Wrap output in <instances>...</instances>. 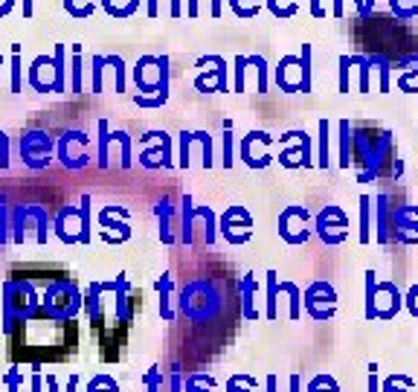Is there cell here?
<instances>
[{"label":"cell","instance_id":"30bf717a","mask_svg":"<svg viewBox=\"0 0 418 392\" xmlns=\"http://www.w3.org/2000/svg\"><path fill=\"white\" fill-rule=\"evenodd\" d=\"M212 73H198L195 76V88L201 93H212V90H227V61L221 56H209Z\"/></svg>","mask_w":418,"mask_h":392},{"label":"cell","instance_id":"9a60e30c","mask_svg":"<svg viewBox=\"0 0 418 392\" xmlns=\"http://www.w3.org/2000/svg\"><path fill=\"white\" fill-rule=\"evenodd\" d=\"M354 163V131L346 119L340 122V166L349 169Z\"/></svg>","mask_w":418,"mask_h":392},{"label":"cell","instance_id":"c3c4849f","mask_svg":"<svg viewBox=\"0 0 418 392\" xmlns=\"http://www.w3.org/2000/svg\"><path fill=\"white\" fill-rule=\"evenodd\" d=\"M76 384H79V375H70V381H67V389H64V392H76Z\"/></svg>","mask_w":418,"mask_h":392},{"label":"cell","instance_id":"bcb514c9","mask_svg":"<svg viewBox=\"0 0 418 392\" xmlns=\"http://www.w3.org/2000/svg\"><path fill=\"white\" fill-rule=\"evenodd\" d=\"M12 6H15V0H0V18H3V15H9V12H12Z\"/></svg>","mask_w":418,"mask_h":392},{"label":"cell","instance_id":"7bdbcfd3","mask_svg":"<svg viewBox=\"0 0 418 392\" xmlns=\"http://www.w3.org/2000/svg\"><path fill=\"white\" fill-rule=\"evenodd\" d=\"M369 392H378V366H369Z\"/></svg>","mask_w":418,"mask_h":392},{"label":"cell","instance_id":"e0dca14e","mask_svg":"<svg viewBox=\"0 0 418 392\" xmlns=\"http://www.w3.org/2000/svg\"><path fill=\"white\" fill-rule=\"evenodd\" d=\"M102 6L110 18H128L140 9V0H102Z\"/></svg>","mask_w":418,"mask_h":392},{"label":"cell","instance_id":"8fae6325","mask_svg":"<svg viewBox=\"0 0 418 392\" xmlns=\"http://www.w3.org/2000/svg\"><path fill=\"white\" fill-rule=\"evenodd\" d=\"M244 230V232H253V218L241 210V206H232V210H227V215L221 218V230H224V238L230 244H244V238L238 236L236 230Z\"/></svg>","mask_w":418,"mask_h":392},{"label":"cell","instance_id":"b9f144b4","mask_svg":"<svg viewBox=\"0 0 418 392\" xmlns=\"http://www.w3.org/2000/svg\"><path fill=\"white\" fill-rule=\"evenodd\" d=\"M169 392H183V375L180 372H171V378H169Z\"/></svg>","mask_w":418,"mask_h":392},{"label":"cell","instance_id":"603a6c76","mask_svg":"<svg viewBox=\"0 0 418 392\" xmlns=\"http://www.w3.org/2000/svg\"><path fill=\"white\" fill-rule=\"evenodd\" d=\"M279 291H285L291 297V320H299L302 317V291L297 285H291V282H279Z\"/></svg>","mask_w":418,"mask_h":392},{"label":"cell","instance_id":"4dcf8cb0","mask_svg":"<svg viewBox=\"0 0 418 392\" xmlns=\"http://www.w3.org/2000/svg\"><path fill=\"white\" fill-rule=\"evenodd\" d=\"M302 93H311V47L302 44Z\"/></svg>","mask_w":418,"mask_h":392},{"label":"cell","instance_id":"9f6ffc18","mask_svg":"<svg viewBox=\"0 0 418 392\" xmlns=\"http://www.w3.org/2000/svg\"><path fill=\"white\" fill-rule=\"evenodd\" d=\"M23 15H32V0H23Z\"/></svg>","mask_w":418,"mask_h":392},{"label":"cell","instance_id":"11a10c76","mask_svg":"<svg viewBox=\"0 0 418 392\" xmlns=\"http://www.w3.org/2000/svg\"><path fill=\"white\" fill-rule=\"evenodd\" d=\"M221 15V0H212V18Z\"/></svg>","mask_w":418,"mask_h":392},{"label":"cell","instance_id":"6f0895ef","mask_svg":"<svg viewBox=\"0 0 418 392\" xmlns=\"http://www.w3.org/2000/svg\"><path fill=\"white\" fill-rule=\"evenodd\" d=\"M0 67H3V58H0Z\"/></svg>","mask_w":418,"mask_h":392},{"label":"cell","instance_id":"4316f807","mask_svg":"<svg viewBox=\"0 0 418 392\" xmlns=\"http://www.w3.org/2000/svg\"><path fill=\"white\" fill-rule=\"evenodd\" d=\"M230 6H232V12H236L238 18H256V12H259V6H262V0H230Z\"/></svg>","mask_w":418,"mask_h":392},{"label":"cell","instance_id":"836d02e7","mask_svg":"<svg viewBox=\"0 0 418 392\" xmlns=\"http://www.w3.org/2000/svg\"><path fill=\"white\" fill-rule=\"evenodd\" d=\"M143 384H145V389H149V392H166V378H163V372H160L157 366L143 378Z\"/></svg>","mask_w":418,"mask_h":392},{"label":"cell","instance_id":"f546056e","mask_svg":"<svg viewBox=\"0 0 418 392\" xmlns=\"http://www.w3.org/2000/svg\"><path fill=\"white\" fill-rule=\"evenodd\" d=\"M82 73H84V67H82V53H79V47H76V50H73V67H70V90L73 93L82 90Z\"/></svg>","mask_w":418,"mask_h":392},{"label":"cell","instance_id":"ba28073f","mask_svg":"<svg viewBox=\"0 0 418 392\" xmlns=\"http://www.w3.org/2000/svg\"><path fill=\"white\" fill-rule=\"evenodd\" d=\"M88 143V137H84L82 131H67L64 137L58 140V160L64 163L67 169H82L90 163V157L84 151H76V145H84Z\"/></svg>","mask_w":418,"mask_h":392},{"label":"cell","instance_id":"7a4b0ae2","mask_svg":"<svg viewBox=\"0 0 418 392\" xmlns=\"http://www.w3.org/2000/svg\"><path fill=\"white\" fill-rule=\"evenodd\" d=\"M84 305L79 288L73 285V282L67 279H58L53 282L50 288H47L44 299H41V317H47V320H56V323H70L73 317L79 314V308Z\"/></svg>","mask_w":418,"mask_h":392},{"label":"cell","instance_id":"1f68e13d","mask_svg":"<svg viewBox=\"0 0 418 392\" xmlns=\"http://www.w3.org/2000/svg\"><path fill=\"white\" fill-rule=\"evenodd\" d=\"M247 61H250V67L256 70V76H259V93H265L267 90V61L262 56H247Z\"/></svg>","mask_w":418,"mask_h":392},{"label":"cell","instance_id":"2e32d148","mask_svg":"<svg viewBox=\"0 0 418 392\" xmlns=\"http://www.w3.org/2000/svg\"><path fill=\"white\" fill-rule=\"evenodd\" d=\"M253 291H256V282L253 273H247L241 279V305H244V320H259V311L253 308Z\"/></svg>","mask_w":418,"mask_h":392},{"label":"cell","instance_id":"9c48e42d","mask_svg":"<svg viewBox=\"0 0 418 392\" xmlns=\"http://www.w3.org/2000/svg\"><path fill=\"white\" fill-rule=\"evenodd\" d=\"M276 82L285 93H302V61H299V56H285L279 61Z\"/></svg>","mask_w":418,"mask_h":392},{"label":"cell","instance_id":"52a82bcc","mask_svg":"<svg viewBox=\"0 0 418 392\" xmlns=\"http://www.w3.org/2000/svg\"><path fill=\"white\" fill-rule=\"evenodd\" d=\"M349 218L343 215L337 206H325L323 212H319L317 218V232H319V238H323L325 244H340L343 238L349 236Z\"/></svg>","mask_w":418,"mask_h":392},{"label":"cell","instance_id":"7c38bea8","mask_svg":"<svg viewBox=\"0 0 418 392\" xmlns=\"http://www.w3.org/2000/svg\"><path fill=\"white\" fill-rule=\"evenodd\" d=\"M291 137L297 140V149H288V151L279 154L282 166H288V169L311 166V143H308V137H305V131H291Z\"/></svg>","mask_w":418,"mask_h":392},{"label":"cell","instance_id":"484cf974","mask_svg":"<svg viewBox=\"0 0 418 392\" xmlns=\"http://www.w3.org/2000/svg\"><path fill=\"white\" fill-rule=\"evenodd\" d=\"M195 215H198L201 218V221H204V238H206V244H212L215 241V212L212 210H209V206H198V210H195Z\"/></svg>","mask_w":418,"mask_h":392},{"label":"cell","instance_id":"5b68a950","mask_svg":"<svg viewBox=\"0 0 418 392\" xmlns=\"http://www.w3.org/2000/svg\"><path fill=\"white\" fill-rule=\"evenodd\" d=\"M53 154V137L44 131H27L21 137V160L29 169H44Z\"/></svg>","mask_w":418,"mask_h":392},{"label":"cell","instance_id":"8d00e7d4","mask_svg":"<svg viewBox=\"0 0 418 392\" xmlns=\"http://www.w3.org/2000/svg\"><path fill=\"white\" fill-rule=\"evenodd\" d=\"M232 73H236V93H244V73H247V56H236V67H232Z\"/></svg>","mask_w":418,"mask_h":392},{"label":"cell","instance_id":"44dd1931","mask_svg":"<svg viewBox=\"0 0 418 392\" xmlns=\"http://www.w3.org/2000/svg\"><path fill=\"white\" fill-rule=\"evenodd\" d=\"M369 212H372V198H369V195H360V244H369V238H372Z\"/></svg>","mask_w":418,"mask_h":392},{"label":"cell","instance_id":"f35d334b","mask_svg":"<svg viewBox=\"0 0 418 392\" xmlns=\"http://www.w3.org/2000/svg\"><path fill=\"white\" fill-rule=\"evenodd\" d=\"M3 384H6L9 392H21V389H23V372L9 369V372L3 375Z\"/></svg>","mask_w":418,"mask_h":392},{"label":"cell","instance_id":"ffe728a7","mask_svg":"<svg viewBox=\"0 0 418 392\" xmlns=\"http://www.w3.org/2000/svg\"><path fill=\"white\" fill-rule=\"evenodd\" d=\"M276 297H279L276 271H267V308H265V317H267V320H276V317H279V311H276Z\"/></svg>","mask_w":418,"mask_h":392},{"label":"cell","instance_id":"db71d44e","mask_svg":"<svg viewBox=\"0 0 418 392\" xmlns=\"http://www.w3.org/2000/svg\"><path fill=\"white\" fill-rule=\"evenodd\" d=\"M267 392H276V375L267 378Z\"/></svg>","mask_w":418,"mask_h":392},{"label":"cell","instance_id":"f5cc1de1","mask_svg":"<svg viewBox=\"0 0 418 392\" xmlns=\"http://www.w3.org/2000/svg\"><path fill=\"white\" fill-rule=\"evenodd\" d=\"M334 18H343V0H334Z\"/></svg>","mask_w":418,"mask_h":392},{"label":"cell","instance_id":"ee69618b","mask_svg":"<svg viewBox=\"0 0 418 392\" xmlns=\"http://www.w3.org/2000/svg\"><path fill=\"white\" fill-rule=\"evenodd\" d=\"M41 384H44V375H41V372H32V378H29V389H32V392H41Z\"/></svg>","mask_w":418,"mask_h":392},{"label":"cell","instance_id":"d6986e66","mask_svg":"<svg viewBox=\"0 0 418 392\" xmlns=\"http://www.w3.org/2000/svg\"><path fill=\"white\" fill-rule=\"evenodd\" d=\"M183 389L186 392H212L215 389V378L212 375H186L183 378Z\"/></svg>","mask_w":418,"mask_h":392},{"label":"cell","instance_id":"ab89813d","mask_svg":"<svg viewBox=\"0 0 418 392\" xmlns=\"http://www.w3.org/2000/svg\"><path fill=\"white\" fill-rule=\"evenodd\" d=\"M404 3H413V6H418V0H389V6H392V12H395V15L398 18H404V21H410L413 15H415V12H410L407 6H404Z\"/></svg>","mask_w":418,"mask_h":392},{"label":"cell","instance_id":"f1b7e54d","mask_svg":"<svg viewBox=\"0 0 418 392\" xmlns=\"http://www.w3.org/2000/svg\"><path fill=\"white\" fill-rule=\"evenodd\" d=\"M102 73H105V56H93L90 61V90L102 93Z\"/></svg>","mask_w":418,"mask_h":392},{"label":"cell","instance_id":"ac0fdd59","mask_svg":"<svg viewBox=\"0 0 418 392\" xmlns=\"http://www.w3.org/2000/svg\"><path fill=\"white\" fill-rule=\"evenodd\" d=\"M157 291H160V314L163 320H175V311H171V279L163 273V279H157Z\"/></svg>","mask_w":418,"mask_h":392},{"label":"cell","instance_id":"6da1fadb","mask_svg":"<svg viewBox=\"0 0 418 392\" xmlns=\"http://www.w3.org/2000/svg\"><path fill=\"white\" fill-rule=\"evenodd\" d=\"M0 308H3V332L9 334L15 323H27L41 311V299H38V293H35V288L29 285V282L9 279L3 285Z\"/></svg>","mask_w":418,"mask_h":392},{"label":"cell","instance_id":"3957f363","mask_svg":"<svg viewBox=\"0 0 418 392\" xmlns=\"http://www.w3.org/2000/svg\"><path fill=\"white\" fill-rule=\"evenodd\" d=\"M56 236L64 244H90L93 232H90V195L82 198V206H64L58 210L56 221H53Z\"/></svg>","mask_w":418,"mask_h":392},{"label":"cell","instance_id":"d590c367","mask_svg":"<svg viewBox=\"0 0 418 392\" xmlns=\"http://www.w3.org/2000/svg\"><path fill=\"white\" fill-rule=\"evenodd\" d=\"M230 392H253L256 389V381L247 375H236V378H230V384H227Z\"/></svg>","mask_w":418,"mask_h":392},{"label":"cell","instance_id":"e575fe53","mask_svg":"<svg viewBox=\"0 0 418 392\" xmlns=\"http://www.w3.org/2000/svg\"><path fill=\"white\" fill-rule=\"evenodd\" d=\"M21 79H23V70H21V50L15 47V50H12V93H21Z\"/></svg>","mask_w":418,"mask_h":392},{"label":"cell","instance_id":"5bb4252c","mask_svg":"<svg viewBox=\"0 0 418 392\" xmlns=\"http://www.w3.org/2000/svg\"><path fill=\"white\" fill-rule=\"evenodd\" d=\"M157 137V149L154 151H145L143 154V166H149V169H169L171 166V143L166 134H154Z\"/></svg>","mask_w":418,"mask_h":392},{"label":"cell","instance_id":"681fc988","mask_svg":"<svg viewBox=\"0 0 418 392\" xmlns=\"http://www.w3.org/2000/svg\"><path fill=\"white\" fill-rule=\"evenodd\" d=\"M160 9H157V0H149V18H157Z\"/></svg>","mask_w":418,"mask_h":392},{"label":"cell","instance_id":"d6a6232c","mask_svg":"<svg viewBox=\"0 0 418 392\" xmlns=\"http://www.w3.org/2000/svg\"><path fill=\"white\" fill-rule=\"evenodd\" d=\"M88 392H119V387H116L114 378H108V375H96L93 381L88 384Z\"/></svg>","mask_w":418,"mask_h":392},{"label":"cell","instance_id":"4fadbf2b","mask_svg":"<svg viewBox=\"0 0 418 392\" xmlns=\"http://www.w3.org/2000/svg\"><path fill=\"white\" fill-rule=\"evenodd\" d=\"M102 293H105V282H93V285L88 288V297H84V311H88L93 328L102 326V305H105Z\"/></svg>","mask_w":418,"mask_h":392},{"label":"cell","instance_id":"74e56055","mask_svg":"<svg viewBox=\"0 0 418 392\" xmlns=\"http://www.w3.org/2000/svg\"><path fill=\"white\" fill-rule=\"evenodd\" d=\"M232 163H236L232 160V122L227 119L224 122V166L232 169Z\"/></svg>","mask_w":418,"mask_h":392},{"label":"cell","instance_id":"60d3db41","mask_svg":"<svg viewBox=\"0 0 418 392\" xmlns=\"http://www.w3.org/2000/svg\"><path fill=\"white\" fill-rule=\"evenodd\" d=\"M407 308H410L413 317H418V285H413L410 293H407Z\"/></svg>","mask_w":418,"mask_h":392},{"label":"cell","instance_id":"d4e9b609","mask_svg":"<svg viewBox=\"0 0 418 392\" xmlns=\"http://www.w3.org/2000/svg\"><path fill=\"white\" fill-rule=\"evenodd\" d=\"M317 166L328 169V119H319V151H317Z\"/></svg>","mask_w":418,"mask_h":392},{"label":"cell","instance_id":"7402d4cb","mask_svg":"<svg viewBox=\"0 0 418 392\" xmlns=\"http://www.w3.org/2000/svg\"><path fill=\"white\" fill-rule=\"evenodd\" d=\"M267 9L273 12L279 21H285L291 15H297L299 12V0H267Z\"/></svg>","mask_w":418,"mask_h":392},{"label":"cell","instance_id":"816d5d0a","mask_svg":"<svg viewBox=\"0 0 418 392\" xmlns=\"http://www.w3.org/2000/svg\"><path fill=\"white\" fill-rule=\"evenodd\" d=\"M171 18H180V0H171Z\"/></svg>","mask_w":418,"mask_h":392},{"label":"cell","instance_id":"f6af8a7d","mask_svg":"<svg viewBox=\"0 0 418 392\" xmlns=\"http://www.w3.org/2000/svg\"><path fill=\"white\" fill-rule=\"evenodd\" d=\"M311 15H314V18H325V6H323V0H311Z\"/></svg>","mask_w":418,"mask_h":392},{"label":"cell","instance_id":"7dc6e473","mask_svg":"<svg viewBox=\"0 0 418 392\" xmlns=\"http://www.w3.org/2000/svg\"><path fill=\"white\" fill-rule=\"evenodd\" d=\"M299 387H302V378L299 375H291V392H299Z\"/></svg>","mask_w":418,"mask_h":392},{"label":"cell","instance_id":"f907efd6","mask_svg":"<svg viewBox=\"0 0 418 392\" xmlns=\"http://www.w3.org/2000/svg\"><path fill=\"white\" fill-rule=\"evenodd\" d=\"M189 18H198V0H189Z\"/></svg>","mask_w":418,"mask_h":392},{"label":"cell","instance_id":"cb8c5ba5","mask_svg":"<svg viewBox=\"0 0 418 392\" xmlns=\"http://www.w3.org/2000/svg\"><path fill=\"white\" fill-rule=\"evenodd\" d=\"M64 9L70 12L73 18H90L93 9H96V0H64Z\"/></svg>","mask_w":418,"mask_h":392},{"label":"cell","instance_id":"277c9868","mask_svg":"<svg viewBox=\"0 0 418 392\" xmlns=\"http://www.w3.org/2000/svg\"><path fill=\"white\" fill-rule=\"evenodd\" d=\"M29 84L35 90H53V93H64L67 90V70H64V44L56 47V53L47 58L38 56L29 67Z\"/></svg>","mask_w":418,"mask_h":392},{"label":"cell","instance_id":"83f0119b","mask_svg":"<svg viewBox=\"0 0 418 392\" xmlns=\"http://www.w3.org/2000/svg\"><path fill=\"white\" fill-rule=\"evenodd\" d=\"M108 58V67L114 70V88L116 93L125 90V64H122V58L119 56H105Z\"/></svg>","mask_w":418,"mask_h":392},{"label":"cell","instance_id":"8992f818","mask_svg":"<svg viewBox=\"0 0 418 392\" xmlns=\"http://www.w3.org/2000/svg\"><path fill=\"white\" fill-rule=\"evenodd\" d=\"M334 305H337V293L328 282H314V285L305 291V308H308L314 320H331Z\"/></svg>","mask_w":418,"mask_h":392}]
</instances>
